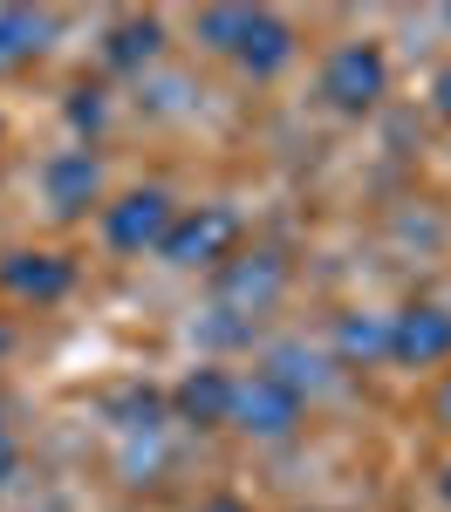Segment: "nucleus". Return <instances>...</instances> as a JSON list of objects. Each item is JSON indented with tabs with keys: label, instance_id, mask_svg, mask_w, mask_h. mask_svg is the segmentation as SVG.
<instances>
[{
	"label": "nucleus",
	"instance_id": "f257e3e1",
	"mask_svg": "<svg viewBox=\"0 0 451 512\" xmlns=\"http://www.w3.org/2000/svg\"><path fill=\"white\" fill-rule=\"evenodd\" d=\"M199 41L219 48L226 62H240L246 76H281L287 62H294V28L274 7H205Z\"/></svg>",
	"mask_w": 451,
	"mask_h": 512
},
{
	"label": "nucleus",
	"instance_id": "f03ea898",
	"mask_svg": "<svg viewBox=\"0 0 451 512\" xmlns=\"http://www.w3.org/2000/svg\"><path fill=\"white\" fill-rule=\"evenodd\" d=\"M233 431H260V437H287L301 424V383H287L281 369H253L233 376Z\"/></svg>",
	"mask_w": 451,
	"mask_h": 512
},
{
	"label": "nucleus",
	"instance_id": "7ed1b4c3",
	"mask_svg": "<svg viewBox=\"0 0 451 512\" xmlns=\"http://www.w3.org/2000/svg\"><path fill=\"white\" fill-rule=\"evenodd\" d=\"M233 246H240V212H226V205H199V212L171 219V233H164L158 253L171 260V267H226Z\"/></svg>",
	"mask_w": 451,
	"mask_h": 512
},
{
	"label": "nucleus",
	"instance_id": "20e7f679",
	"mask_svg": "<svg viewBox=\"0 0 451 512\" xmlns=\"http://www.w3.org/2000/svg\"><path fill=\"white\" fill-rule=\"evenodd\" d=\"M383 89H390V62H383V48L376 41H349V48H335L322 69V96L335 110H349V117H363L383 103Z\"/></svg>",
	"mask_w": 451,
	"mask_h": 512
},
{
	"label": "nucleus",
	"instance_id": "39448f33",
	"mask_svg": "<svg viewBox=\"0 0 451 512\" xmlns=\"http://www.w3.org/2000/svg\"><path fill=\"white\" fill-rule=\"evenodd\" d=\"M171 198L151 185V192H123L110 212H103V239L117 246V253H151V246H164V233H171Z\"/></svg>",
	"mask_w": 451,
	"mask_h": 512
},
{
	"label": "nucleus",
	"instance_id": "423d86ee",
	"mask_svg": "<svg viewBox=\"0 0 451 512\" xmlns=\"http://www.w3.org/2000/svg\"><path fill=\"white\" fill-rule=\"evenodd\" d=\"M445 355H451V308H404V315H390V362L431 369Z\"/></svg>",
	"mask_w": 451,
	"mask_h": 512
},
{
	"label": "nucleus",
	"instance_id": "0eeeda50",
	"mask_svg": "<svg viewBox=\"0 0 451 512\" xmlns=\"http://www.w3.org/2000/svg\"><path fill=\"white\" fill-rule=\"evenodd\" d=\"M287 287V260L274 246H260V253H240V260H226V280H219V308H246V315H260L274 294Z\"/></svg>",
	"mask_w": 451,
	"mask_h": 512
},
{
	"label": "nucleus",
	"instance_id": "6e6552de",
	"mask_svg": "<svg viewBox=\"0 0 451 512\" xmlns=\"http://www.w3.org/2000/svg\"><path fill=\"white\" fill-rule=\"evenodd\" d=\"M178 417L219 431V424L233 417V376H226V369H192V376L178 383Z\"/></svg>",
	"mask_w": 451,
	"mask_h": 512
},
{
	"label": "nucleus",
	"instance_id": "1a4fd4ad",
	"mask_svg": "<svg viewBox=\"0 0 451 512\" xmlns=\"http://www.w3.org/2000/svg\"><path fill=\"white\" fill-rule=\"evenodd\" d=\"M96 185H103V171H96L89 151H62V158L48 164V205L55 212H82L96 198Z\"/></svg>",
	"mask_w": 451,
	"mask_h": 512
},
{
	"label": "nucleus",
	"instance_id": "9d476101",
	"mask_svg": "<svg viewBox=\"0 0 451 512\" xmlns=\"http://www.w3.org/2000/svg\"><path fill=\"white\" fill-rule=\"evenodd\" d=\"M0 280L14 287V294H35V301H55V294H69V260H55V253H7V267Z\"/></svg>",
	"mask_w": 451,
	"mask_h": 512
},
{
	"label": "nucleus",
	"instance_id": "9b49d317",
	"mask_svg": "<svg viewBox=\"0 0 451 512\" xmlns=\"http://www.w3.org/2000/svg\"><path fill=\"white\" fill-rule=\"evenodd\" d=\"M41 48H48V14H35V7H0V69L28 62Z\"/></svg>",
	"mask_w": 451,
	"mask_h": 512
},
{
	"label": "nucleus",
	"instance_id": "f8f14e48",
	"mask_svg": "<svg viewBox=\"0 0 451 512\" xmlns=\"http://www.w3.org/2000/svg\"><path fill=\"white\" fill-rule=\"evenodd\" d=\"M335 349L349 355V362H376V355H390V315H342Z\"/></svg>",
	"mask_w": 451,
	"mask_h": 512
},
{
	"label": "nucleus",
	"instance_id": "ddd939ff",
	"mask_svg": "<svg viewBox=\"0 0 451 512\" xmlns=\"http://www.w3.org/2000/svg\"><path fill=\"white\" fill-rule=\"evenodd\" d=\"M158 41H164V28L151 21V14H130V21L110 28V62H117V69H137V62L158 55Z\"/></svg>",
	"mask_w": 451,
	"mask_h": 512
},
{
	"label": "nucleus",
	"instance_id": "4468645a",
	"mask_svg": "<svg viewBox=\"0 0 451 512\" xmlns=\"http://www.w3.org/2000/svg\"><path fill=\"white\" fill-rule=\"evenodd\" d=\"M438 110H445V117H451V62H445V69H438Z\"/></svg>",
	"mask_w": 451,
	"mask_h": 512
},
{
	"label": "nucleus",
	"instance_id": "2eb2a0df",
	"mask_svg": "<svg viewBox=\"0 0 451 512\" xmlns=\"http://www.w3.org/2000/svg\"><path fill=\"white\" fill-rule=\"evenodd\" d=\"M438 417L451 424V376H445V390H438Z\"/></svg>",
	"mask_w": 451,
	"mask_h": 512
},
{
	"label": "nucleus",
	"instance_id": "dca6fc26",
	"mask_svg": "<svg viewBox=\"0 0 451 512\" xmlns=\"http://www.w3.org/2000/svg\"><path fill=\"white\" fill-rule=\"evenodd\" d=\"M205 512H246V506H240V499H212Z\"/></svg>",
	"mask_w": 451,
	"mask_h": 512
},
{
	"label": "nucleus",
	"instance_id": "f3484780",
	"mask_svg": "<svg viewBox=\"0 0 451 512\" xmlns=\"http://www.w3.org/2000/svg\"><path fill=\"white\" fill-rule=\"evenodd\" d=\"M7 465H14V451H7V437H0V478H7Z\"/></svg>",
	"mask_w": 451,
	"mask_h": 512
},
{
	"label": "nucleus",
	"instance_id": "a211bd4d",
	"mask_svg": "<svg viewBox=\"0 0 451 512\" xmlns=\"http://www.w3.org/2000/svg\"><path fill=\"white\" fill-rule=\"evenodd\" d=\"M438 485H445V499H451V465H445V478H438Z\"/></svg>",
	"mask_w": 451,
	"mask_h": 512
}]
</instances>
